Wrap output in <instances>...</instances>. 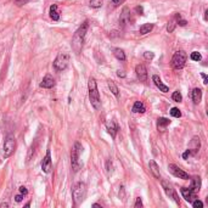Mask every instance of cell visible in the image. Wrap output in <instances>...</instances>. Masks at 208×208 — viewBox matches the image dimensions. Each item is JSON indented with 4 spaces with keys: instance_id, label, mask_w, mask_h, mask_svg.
I'll return each instance as SVG.
<instances>
[{
    "instance_id": "obj_34",
    "label": "cell",
    "mask_w": 208,
    "mask_h": 208,
    "mask_svg": "<svg viewBox=\"0 0 208 208\" xmlns=\"http://www.w3.org/2000/svg\"><path fill=\"white\" fill-rule=\"evenodd\" d=\"M144 205H142V201L140 197H136V201H135V205H134V207L135 208H141Z\"/></svg>"
},
{
    "instance_id": "obj_12",
    "label": "cell",
    "mask_w": 208,
    "mask_h": 208,
    "mask_svg": "<svg viewBox=\"0 0 208 208\" xmlns=\"http://www.w3.org/2000/svg\"><path fill=\"white\" fill-rule=\"evenodd\" d=\"M200 147H201V140H200V138H198V136H194L192 140L190 141V145H189L190 155H192V156L197 155L198 150H200Z\"/></svg>"
},
{
    "instance_id": "obj_3",
    "label": "cell",
    "mask_w": 208,
    "mask_h": 208,
    "mask_svg": "<svg viewBox=\"0 0 208 208\" xmlns=\"http://www.w3.org/2000/svg\"><path fill=\"white\" fill-rule=\"evenodd\" d=\"M72 197L76 205L82 203L87 197V185L84 183H77L72 189Z\"/></svg>"
},
{
    "instance_id": "obj_36",
    "label": "cell",
    "mask_w": 208,
    "mask_h": 208,
    "mask_svg": "<svg viewBox=\"0 0 208 208\" xmlns=\"http://www.w3.org/2000/svg\"><path fill=\"white\" fill-rule=\"evenodd\" d=\"M20 192H21L23 196H26V195L28 194V190H27L24 186H21V187H20Z\"/></svg>"
},
{
    "instance_id": "obj_27",
    "label": "cell",
    "mask_w": 208,
    "mask_h": 208,
    "mask_svg": "<svg viewBox=\"0 0 208 208\" xmlns=\"http://www.w3.org/2000/svg\"><path fill=\"white\" fill-rule=\"evenodd\" d=\"M89 5H90V8L99 9V8L102 6V0H90V1H89Z\"/></svg>"
},
{
    "instance_id": "obj_11",
    "label": "cell",
    "mask_w": 208,
    "mask_h": 208,
    "mask_svg": "<svg viewBox=\"0 0 208 208\" xmlns=\"http://www.w3.org/2000/svg\"><path fill=\"white\" fill-rule=\"evenodd\" d=\"M51 167H53V163H51V153H50V150L46 151V155L42 161V169H43L44 173H49L51 170Z\"/></svg>"
},
{
    "instance_id": "obj_26",
    "label": "cell",
    "mask_w": 208,
    "mask_h": 208,
    "mask_svg": "<svg viewBox=\"0 0 208 208\" xmlns=\"http://www.w3.org/2000/svg\"><path fill=\"white\" fill-rule=\"evenodd\" d=\"M113 55L116 56L117 60H119V61H125V54H124V51H123L122 49H119V48L113 49Z\"/></svg>"
},
{
    "instance_id": "obj_30",
    "label": "cell",
    "mask_w": 208,
    "mask_h": 208,
    "mask_svg": "<svg viewBox=\"0 0 208 208\" xmlns=\"http://www.w3.org/2000/svg\"><path fill=\"white\" fill-rule=\"evenodd\" d=\"M170 114L175 117V118H180L181 117V112H180V109H176V107H173V109H170Z\"/></svg>"
},
{
    "instance_id": "obj_1",
    "label": "cell",
    "mask_w": 208,
    "mask_h": 208,
    "mask_svg": "<svg viewBox=\"0 0 208 208\" xmlns=\"http://www.w3.org/2000/svg\"><path fill=\"white\" fill-rule=\"evenodd\" d=\"M88 28H89V23H88V21H85L84 23H82V26L77 29L74 35H73L72 48L76 51V54H79L82 51V48H83V44H84V39H85V34L88 32Z\"/></svg>"
},
{
    "instance_id": "obj_4",
    "label": "cell",
    "mask_w": 208,
    "mask_h": 208,
    "mask_svg": "<svg viewBox=\"0 0 208 208\" xmlns=\"http://www.w3.org/2000/svg\"><path fill=\"white\" fill-rule=\"evenodd\" d=\"M16 149V140L12 135H8L5 141H4V146H3V157L4 158H9L12 153L15 152Z\"/></svg>"
},
{
    "instance_id": "obj_28",
    "label": "cell",
    "mask_w": 208,
    "mask_h": 208,
    "mask_svg": "<svg viewBox=\"0 0 208 208\" xmlns=\"http://www.w3.org/2000/svg\"><path fill=\"white\" fill-rule=\"evenodd\" d=\"M175 21H174V18H172L170 21L168 22V24H167V31L169 33H172L173 31H174V28H175Z\"/></svg>"
},
{
    "instance_id": "obj_24",
    "label": "cell",
    "mask_w": 208,
    "mask_h": 208,
    "mask_svg": "<svg viewBox=\"0 0 208 208\" xmlns=\"http://www.w3.org/2000/svg\"><path fill=\"white\" fill-rule=\"evenodd\" d=\"M107 85H109L111 93H112L116 98H119V90H118V87L116 85V83H114L113 80H111V79H109V82H107Z\"/></svg>"
},
{
    "instance_id": "obj_22",
    "label": "cell",
    "mask_w": 208,
    "mask_h": 208,
    "mask_svg": "<svg viewBox=\"0 0 208 208\" xmlns=\"http://www.w3.org/2000/svg\"><path fill=\"white\" fill-rule=\"evenodd\" d=\"M169 123H170V120L167 119V118H164V117L158 118V119H157V128H158V130L163 131L164 129L169 125Z\"/></svg>"
},
{
    "instance_id": "obj_42",
    "label": "cell",
    "mask_w": 208,
    "mask_h": 208,
    "mask_svg": "<svg viewBox=\"0 0 208 208\" xmlns=\"http://www.w3.org/2000/svg\"><path fill=\"white\" fill-rule=\"evenodd\" d=\"M189 156H190V151H189V149H187L185 152L183 153V158H184V160H186V158H187Z\"/></svg>"
},
{
    "instance_id": "obj_37",
    "label": "cell",
    "mask_w": 208,
    "mask_h": 208,
    "mask_svg": "<svg viewBox=\"0 0 208 208\" xmlns=\"http://www.w3.org/2000/svg\"><path fill=\"white\" fill-rule=\"evenodd\" d=\"M106 168H107V173H111L112 172V163H111V161H107V163H106Z\"/></svg>"
},
{
    "instance_id": "obj_39",
    "label": "cell",
    "mask_w": 208,
    "mask_h": 208,
    "mask_svg": "<svg viewBox=\"0 0 208 208\" xmlns=\"http://www.w3.org/2000/svg\"><path fill=\"white\" fill-rule=\"evenodd\" d=\"M117 76L119 77V78H124V77H125V73H124V71L118 69V71H117Z\"/></svg>"
},
{
    "instance_id": "obj_6",
    "label": "cell",
    "mask_w": 208,
    "mask_h": 208,
    "mask_svg": "<svg viewBox=\"0 0 208 208\" xmlns=\"http://www.w3.org/2000/svg\"><path fill=\"white\" fill-rule=\"evenodd\" d=\"M82 145L79 142H76L73 149H72V152H71V164H72V168L73 170L77 172L79 168H80V164H79V156L82 152Z\"/></svg>"
},
{
    "instance_id": "obj_29",
    "label": "cell",
    "mask_w": 208,
    "mask_h": 208,
    "mask_svg": "<svg viewBox=\"0 0 208 208\" xmlns=\"http://www.w3.org/2000/svg\"><path fill=\"white\" fill-rule=\"evenodd\" d=\"M172 99L174 100L175 102H181L183 101V96H181V94L179 91H174L173 95H172Z\"/></svg>"
},
{
    "instance_id": "obj_13",
    "label": "cell",
    "mask_w": 208,
    "mask_h": 208,
    "mask_svg": "<svg viewBox=\"0 0 208 208\" xmlns=\"http://www.w3.org/2000/svg\"><path fill=\"white\" fill-rule=\"evenodd\" d=\"M180 191H181L183 197L185 198L187 202H192V201L196 198V192H195L191 187H181Z\"/></svg>"
},
{
    "instance_id": "obj_25",
    "label": "cell",
    "mask_w": 208,
    "mask_h": 208,
    "mask_svg": "<svg viewBox=\"0 0 208 208\" xmlns=\"http://www.w3.org/2000/svg\"><path fill=\"white\" fill-rule=\"evenodd\" d=\"M152 29H153V24H152V23H145V24H142L141 27H140L139 33H140L141 35H145V34H147V33L151 32Z\"/></svg>"
},
{
    "instance_id": "obj_21",
    "label": "cell",
    "mask_w": 208,
    "mask_h": 208,
    "mask_svg": "<svg viewBox=\"0 0 208 208\" xmlns=\"http://www.w3.org/2000/svg\"><path fill=\"white\" fill-rule=\"evenodd\" d=\"M131 111L134 112V113H145V111H146V107H145V105L142 104L141 101H136L135 104H134V106H133V109Z\"/></svg>"
},
{
    "instance_id": "obj_33",
    "label": "cell",
    "mask_w": 208,
    "mask_h": 208,
    "mask_svg": "<svg viewBox=\"0 0 208 208\" xmlns=\"http://www.w3.org/2000/svg\"><path fill=\"white\" fill-rule=\"evenodd\" d=\"M144 57H145L146 60H152L153 57H155V54L151 53V51H146V53L144 54Z\"/></svg>"
},
{
    "instance_id": "obj_10",
    "label": "cell",
    "mask_w": 208,
    "mask_h": 208,
    "mask_svg": "<svg viewBox=\"0 0 208 208\" xmlns=\"http://www.w3.org/2000/svg\"><path fill=\"white\" fill-rule=\"evenodd\" d=\"M119 24L122 27H127L131 24V17H130V10L128 8H124L119 17Z\"/></svg>"
},
{
    "instance_id": "obj_2",
    "label": "cell",
    "mask_w": 208,
    "mask_h": 208,
    "mask_svg": "<svg viewBox=\"0 0 208 208\" xmlns=\"http://www.w3.org/2000/svg\"><path fill=\"white\" fill-rule=\"evenodd\" d=\"M88 89H89V100L91 106L95 109H99L101 107V101H100V95L98 90V83L95 78H90L88 82Z\"/></svg>"
},
{
    "instance_id": "obj_14",
    "label": "cell",
    "mask_w": 208,
    "mask_h": 208,
    "mask_svg": "<svg viewBox=\"0 0 208 208\" xmlns=\"http://www.w3.org/2000/svg\"><path fill=\"white\" fill-rule=\"evenodd\" d=\"M135 72H136V76L140 82H146L147 80V69L144 65H138L135 67Z\"/></svg>"
},
{
    "instance_id": "obj_43",
    "label": "cell",
    "mask_w": 208,
    "mask_h": 208,
    "mask_svg": "<svg viewBox=\"0 0 208 208\" xmlns=\"http://www.w3.org/2000/svg\"><path fill=\"white\" fill-rule=\"evenodd\" d=\"M3 207H9V203H6V202L0 203V208H3Z\"/></svg>"
},
{
    "instance_id": "obj_45",
    "label": "cell",
    "mask_w": 208,
    "mask_h": 208,
    "mask_svg": "<svg viewBox=\"0 0 208 208\" xmlns=\"http://www.w3.org/2000/svg\"><path fill=\"white\" fill-rule=\"evenodd\" d=\"M93 207H95V208H101V206H100V205H98V203H95V205H93Z\"/></svg>"
},
{
    "instance_id": "obj_23",
    "label": "cell",
    "mask_w": 208,
    "mask_h": 208,
    "mask_svg": "<svg viewBox=\"0 0 208 208\" xmlns=\"http://www.w3.org/2000/svg\"><path fill=\"white\" fill-rule=\"evenodd\" d=\"M190 187H191L195 192L198 191V190L201 189V178H200V176H194L192 180H191V185H190Z\"/></svg>"
},
{
    "instance_id": "obj_15",
    "label": "cell",
    "mask_w": 208,
    "mask_h": 208,
    "mask_svg": "<svg viewBox=\"0 0 208 208\" xmlns=\"http://www.w3.org/2000/svg\"><path fill=\"white\" fill-rule=\"evenodd\" d=\"M106 130H107V133L114 139V138H116V134H117V131H118V125H117V123L113 119L107 120V122H106Z\"/></svg>"
},
{
    "instance_id": "obj_32",
    "label": "cell",
    "mask_w": 208,
    "mask_h": 208,
    "mask_svg": "<svg viewBox=\"0 0 208 208\" xmlns=\"http://www.w3.org/2000/svg\"><path fill=\"white\" fill-rule=\"evenodd\" d=\"M192 207L194 208H202L203 207V202L200 201L198 198H195V200L192 201Z\"/></svg>"
},
{
    "instance_id": "obj_38",
    "label": "cell",
    "mask_w": 208,
    "mask_h": 208,
    "mask_svg": "<svg viewBox=\"0 0 208 208\" xmlns=\"http://www.w3.org/2000/svg\"><path fill=\"white\" fill-rule=\"evenodd\" d=\"M135 10H136V12H138L139 15H144V8H142V6H136Z\"/></svg>"
},
{
    "instance_id": "obj_40",
    "label": "cell",
    "mask_w": 208,
    "mask_h": 208,
    "mask_svg": "<svg viewBox=\"0 0 208 208\" xmlns=\"http://www.w3.org/2000/svg\"><path fill=\"white\" fill-rule=\"evenodd\" d=\"M22 200H23V195H16V196H15V201H16V202H21Z\"/></svg>"
},
{
    "instance_id": "obj_16",
    "label": "cell",
    "mask_w": 208,
    "mask_h": 208,
    "mask_svg": "<svg viewBox=\"0 0 208 208\" xmlns=\"http://www.w3.org/2000/svg\"><path fill=\"white\" fill-rule=\"evenodd\" d=\"M40 87L45 88V89H51V88L55 87V79L50 74H46V76L43 78L42 83H40Z\"/></svg>"
},
{
    "instance_id": "obj_17",
    "label": "cell",
    "mask_w": 208,
    "mask_h": 208,
    "mask_svg": "<svg viewBox=\"0 0 208 208\" xmlns=\"http://www.w3.org/2000/svg\"><path fill=\"white\" fill-rule=\"evenodd\" d=\"M191 99H192L195 105H198L201 102V99H202V90L200 88H195L191 91Z\"/></svg>"
},
{
    "instance_id": "obj_7",
    "label": "cell",
    "mask_w": 208,
    "mask_h": 208,
    "mask_svg": "<svg viewBox=\"0 0 208 208\" xmlns=\"http://www.w3.org/2000/svg\"><path fill=\"white\" fill-rule=\"evenodd\" d=\"M68 62H69V55L67 54V53H60V54L56 56V58H55L54 61L55 69L58 71V72L63 71V69L67 68Z\"/></svg>"
},
{
    "instance_id": "obj_44",
    "label": "cell",
    "mask_w": 208,
    "mask_h": 208,
    "mask_svg": "<svg viewBox=\"0 0 208 208\" xmlns=\"http://www.w3.org/2000/svg\"><path fill=\"white\" fill-rule=\"evenodd\" d=\"M207 13H208V10H206V11H205V21H207V20H208V15H207Z\"/></svg>"
},
{
    "instance_id": "obj_5",
    "label": "cell",
    "mask_w": 208,
    "mask_h": 208,
    "mask_svg": "<svg viewBox=\"0 0 208 208\" xmlns=\"http://www.w3.org/2000/svg\"><path fill=\"white\" fill-rule=\"evenodd\" d=\"M186 61H187V55L184 50H179L176 51L173 57H172V67L175 69H180L185 66Z\"/></svg>"
},
{
    "instance_id": "obj_18",
    "label": "cell",
    "mask_w": 208,
    "mask_h": 208,
    "mask_svg": "<svg viewBox=\"0 0 208 208\" xmlns=\"http://www.w3.org/2000/svg\"><path fill=\"white\" fill-rule=\"evenodd\" d=\"M149 167H150V170H151V173H152V175L156 178V179H161V173H160V168H158V165H157V163L153 161V160H151L150 161V163H149Z\"/></svg>"
},
{
    "instance_id": "obj_20",
    "label": "cell",
    "mask_w": 208,
    "mask_h": 208,
    "mask_svg": "<svg viewBox=\"0 0 208 208\" xmlns=\"http://www.w3.org/2000/svg\"><path fill=\"white\" fill-rule=\"evenodd\" d=\"M49 13H50V17L53 18V21H58L60 20V12H58V8L57 5H51L50 6V10H49Z\"/></svg>"
},
{
    "instance_id": "obj_19",
    "label": "cell",
    "mask_w": 208,
    "mask_h": 208,
    "mask_svg": "<svg viewBox=\"0 0 208 208\" xmlns=\"http://www.w3.org/2000/svg\"><path fill=\"white\" fill-rule=\"evenodd\" d=\"M152 80L155 82V84H156V87L158 88L161 91H163V93H167V91H169V88L167 87V85H164L163 83H162V80H161V78L158 76H155L152 77Z\"/></svg>"
},
{
    "instance_id": "obj_31",
    "label": "cell",
    "mask_w": 208,
    "mask_h": 208,
    "mask_svg": "<svg viewBox=\"0 0 208 208\" xmlns=\"http://www.w3.org/2000/svg\"><path fill=\"white\" fill-rule=\"evenodd\" d=\"M190 58H191L192 61H201L202 56H201V54H200V53L194 51V53H191V55H190Z\"/></svg>"
},
{
    "instance_id": "obj_41",
    "label": "cell",
    "mask_w": 208,
    "mask_h": 208,
    "mask_svg": "<svg viewBox=\"0 0 208 208\" xmlns=\"http://www.w3.org/2000/svg\"><path fill=\"white\" fill-rule=\"evenodd\" d=\"M201 77L203 78V84H207V83H208V78H207V76H206L205 73H201Z\"/></svg>"
},
{
    "instance_id": "obj_8",
    "label": "cell",
    "mask_w": 208,
    "mask_h": 208,
    "mask_svg": "<svg viewBox=\"0 0 208 208\" xmlns=\"http://www.w3.org/2000/svg\"><path fill=\"white\" fill-rule=\"evenodd\" d=\"M162 187H163L165 195L169 197V198H173L175 202L179 205V198H178V195H176L175 190L173 189L172 184H169V183H168V181H165V180H162Z\"/></svg>"
},
{
    "instance_id": "obj_35",
    "label": "cell",
    "mask_w": 208,
    "mask_h": 208,
    "mask_svg": "<svg viewBox=\"0 0 208 208\" xmlns=\"http://www.w3.org/2000/svg\"><path fill=\"white\" fill-rule=\"evenodd\" d=\"M29 1H32V0H15V3L18 5V6H22V5H26V4H28Z\"/></svg>"
},
{
    "instance_id": "obj_9",
    "label": "cell",
    "mask_w": 208,
    "mask_h": 208,
    "mask_svg": "<svg viewBox=\"0 0 208 208\" xmlns=\"http://www.w3.org/2000/svg\"><path fill=\"white\" fill-rule=\"evenodd\" d=\"M168 169H169V172L172 173V174L176 176V178H179V179H184V180H189V174L184 172L183 169H180L178 165H175V164H169L168 165Z\"/></svg>"
}]
</instances>
